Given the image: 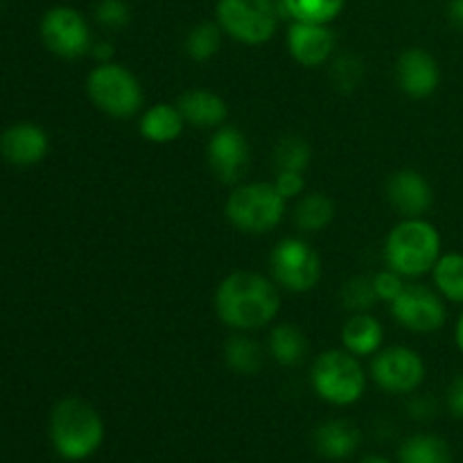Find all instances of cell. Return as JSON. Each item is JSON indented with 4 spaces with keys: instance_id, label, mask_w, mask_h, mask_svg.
<instances>
[{
    "instance_id": "6da1fadb",
    "label": "cell",
    "mask_w": 463,
    "mask_h": 463,
    "mask_svg": "<svg viewBox=\"0 0 463 463\" xmlns=\"http://www.w3.org/2000/svg\"><path fill=\"white\" fill-rule=\"evenodd\" d=\"M280 297L269 279L253 271L226 276L215 294V310L226 326L238 330H258L279 315Z\"/></svg>"
},
{
    "instance_id": "7a4b0ae2",
    "label": "cell",
    "mask_w": 463,
    "mask_h": 463,
    "mask_svg": "<svg viewBox=\"0 0 463 463\" xmlns=\"http://www.w3.org/2000/svg\"><path fill=\"white\" fill-rule=\"evenodd\" d=\"M50 439L63 459L81 461L102 446L104 423L89 402L66 398L57 402L50 416Z\"/></svg>"
},
{
    "instance_id": "3957f363",
    "label": "cell",
    "mask_w": 463,
    "mask_h": 463,
    "mask_svg": "<svg viewBox=\"0 0 463 463\" xmlns=\"http://www.w3.org/2000/svg\"><path fill=\"white\" fill-rule=\"evenodd\" d=\"M441 253V238L430 222L420 217H407L389 233L384 256L389 269L401 276H423L434 269Z\"/></svg>"
},
{
    "instance_id": "277c9868",
    "label": "cell",
    "mask_w": 463,
    "mask_h": 463,
    "mask_svg": "<svg viewBox=\"0 0 463 463\" xmlns=\"http://www.w3.org/2000/svg\"><path fill=\"white\" fill-rule=\"evenodd\" d=\"M224 213L238 231L260 235L283 220L285 197L274 184H244L226 199Z\"/></svg>"
},
{
    "instance_id": "5b68a950",
    "label": "cell",
    "mask_w": 463,
    "mask_h": 463,
    "mask_svg": "<svg viewBox=\"0 0 463 463\" xmlns=\"http://www.w3.org/2000/svg\"><path fill=\"white\" fill-rule=\"evenodd\" d=\"M315 392L330 405H353L364 393V371L353 353L328 351L312 366Z\"/></svg>"
},
{
    "instance_id": "8992f818",
    "label": "cell",
    "mask_w": 463,
    "mask_h": 463,
    "mask_svg": "<svg viewBox=\"0 0 463 463\" xmlns=\"http://www.w3.org/2000/svg\"><path fill=\"white\" fill-rule=\"evenodd\" d=\"M86 89L95 107L113 118H131L143 104L138 80L118 63H99L89 75Z\"/></svg>"
},
{
    "instance_id": "52a82bcc",
    "label": "cell",
    "mask_w": 463,
    "mask_h": 463,
    "mask_svg": "<svg viewBox=\"0 0 463 463\" xmlns=\"http://www.w3.org/2000/svg\"><path fill=\"white\" fill-rule=\"evenodd\" d=\"M217 23L240 43L260 45L274 36L276 9L271 0H220Z\"/></svg>"
},
{
    "instance_id": "ba28073f",
    "label": "cell",
    "mask_w": 463,
    "mask_h": 463,
    "mask_svg": "<svg viewBox=\"0 0 463 463\" xmlns=\"http://www.w3.org/2000/svg\"><path fill=\"white\" fill-rule=\"evenodd\" d=\"M271 274L289 292H307L321 280V260L303 240H280L271 251Z\"/></svg>"
},
{
    "instance_id": "9c48e42d",
    "label": "cell",
    "mask_w": 463,
    "mask_h": 463,
    "mask_svg": "<svg viewBox=\"0 0 463 463\" xmlns=\"http://www.w3.org/2000/svg\"><path fill=\"white\" fill-rule=\"evenodd\" d=\"M392 315L414 333H432L446 324V306L423 285H405L396 301H392Z\"/></svg>"
},
{
    "instance_id": "30bf717a",
    "label": "cell",
    "mask_w": 463,
    "mask_h": 463,
    "mask_svg": "<svg viewBox=\"0 0 463 463\" xmlns=\"http://www.w3.org/2000/svg\"><path fill=\"white\" fill-rule=\"evenodd\" d=\"M371 375L380 389L389 393H410L423 383L425 364L410 348H387L371 364Z\"/></svg>"
},
{
    "instance_id": "8fae6325",
    "label": "cell",
    "mask_w": 463,
    "mask_h": 463,
    "mask_svg": "<svg viewBox=\"0 0 463 463\" xmlns=\"http://www.w3.org/2000/svg\"><path fill=\"white\" fill-rule=\"evenodd\" d=\"M41 36L54 54L77 59L89 50V27L80 12L71 7L50 9L41 23Z\"/></svg>"
},
{
    "instance_id": "7c38bea8",
    "label": "cell",
    "mask_w": 463,
    "mask_h": 463,
    "mask_svg": "<svg viewBox=\"0 0 463 463\" xmlns=\"http://www.w3.org/2000/svg\"><path fill=\"white\" fill-rule=\"evenodd\" d=\"M208 163L213 175L224 184H238L249 170V143L235 127H220L208 143Z\"/></svg>"
},
{
    "instance_id": "4fadbf2b",
    "label": "cell",
    "mask_w": 463,
    "mask_h": 463,
    "mask_svg": "<svg viewBox=\"0 0 463 463\" xmlns=\"http://www.w3.org/2000/svg\"><path fill=\"white\" fill-rule=\"evenodd\" d=\"M398 84L410 98L423 99L439 86L437 59L423 48H410L398 59Z\"/></svg>"
},
{
    "instance_id": "5bb4252c",
    "label": "cell",
    "mask_w": 463,
    "mask_h": 463,
    "mask_svg": "<svg viewBox=\"0 0 463 463\" xmlns=\"http://www.w3.org/2000/svg\"><path fill=\"white\" fill-rule=\"evenodd\" d=\"M288 48L298 63L321 66L335 50V36L321 23H294L288 32Z\"/></svg>"
},
{
    "instance_id": "9a60e30c",
    "label": "cell",
    "mask_w": 463,
    "mask_h": 463,
    "mask_svg": "<svg viewBox=\"0 0 463 463\" xmlns=\"http://www.w3.org/2000/svg\"><path fill=\"white\" fill-rule=\"evenodd\" d=\"M387 197L392 206L405 217H420L432 206V188L428 179L414 170H402L389 179Z\"/></svg>"
},
{
    "instance_id": "2e32d148",
    "label": "cell",
    "mask_w": 463,
    "mask_h": 463,
    "mask_svg": "<svg viewBox=\"0 0 463 463\" xmlns=\"http://www.w3.org/2000/svg\"><path fill=\"white\" fill-rule=\"evenodd\" d=\"M48 152V136L30 122L9 127L0 138V154L12 165H34Z\"/></svg>"
},
{
    "instance_id": "e0dca14e",
    "label": "cell",
    "mask_w": 463,
    "mask_h": 463,
    "mask_svg": "<svg viewBox=\"0 0 463 463\" xmlns=\"http://www.w3.org/2000/svg\"><path fill=\"white\" fill-rule=\"evenodd\" d=\"M176 109L188 125L199 127V129H215V127L224 125V120L229 118V107L224 99L206 89L185 90L176 99Z\"/></svg>"
},
{
    "instance_id": "ac0fdd59",
    "label": "cell",
    "mask_w": 463,
    "mask_h": 463,
    "mask_svg": "<svg viewBox=\"0 0 463 463\" xmlns=\"http://www.w3.org/2000/svg\"><path fill=\"white\" fill-rule=\"evenodd\" d=\"M362 441L360 430L348 420H328L315 432V448L321 457L330 461L348 459Z\"/></svg>"
},
{
    "instance_id": "d6986e66",
    "label": "cell",
    "mask_w": 463,
    "mask_h": 463,
    "mask_svg": "<svg viewBox=\"0 0 463 463\" xmlns=\"http://www.w3.org/2000/svg\"><path fill=\"white\" fill-rule=\"evenodd\" d=\"M342 342L346 346L348 353L357 357L373 355L375 351L383 344V326L369 315H362L357 312L353 319L346 321L342 330Z\"/></svg>"
},
{
    "instance_id": "ffe728a7",
    "label": "cell",
    "mask_w": 463,
    "mask_h": 463,
    "mask_svg": "<svg viewBox=\"0 0 463 463\" xmlns=\"http://www.w3.org/2000/svg\"><path fill=\"white\" fill-rule=\"evenodd\" d=\"M184 116L172 104H156V107L147 109L140 120V134L152 143H172L184 131Z\"/></svg>"
},
{
    "instance_id": "44dd1931",
    "label": "cell",
    "mask_w": 463,
    "mask_h": 463,
    "mask_svg": "<svg viewBox=\"0 0 463 463\" xmlns=\"http://www.w3.org/2000/svg\"><path fill=\"white\" fill-rule=\"evenodd\" d=\"M401 463H452V452L434 434H416L401 448Z\"/></svg>"
},
{
    "instance_id": "7402d4cb",
    "label": "cell",
    "mask_w": 463,
    "mask_h": 463,
    "mask_svg": "<svg viewBox=\"0 0 463 463\" xmlns=\"http://www.w3.org/2000/svg\"><path fill=\"white\" fill-rule=\"evenodd\" d=\"M269 348L271 355L279 364L283 366H294L303 360L306 355V337H303L301 330L292 324H280L271 330L269 335Z\"/></svg>"
},
{
    "instance_id": "603a6c76",
    "label": "cell",
    "mask_w": 463,
    "mask_h": 463,
    "mask_svg": "<svg viewBox=\"0 0 463 463\" xmlns=\"http://www.w3.org/2000/svg\"><path fill=\"white\" fill-rule=\"evenodd\" d=\"M335 215V206L326 194L321 193H312L306 194V197L298 202L297 213V226L301 231H307V233H317V231L326 229V226L333 222Z\"/></svg>"
},
{
    "instance_id": "cb8c5ba5",
    "label": "cell",
    "mask_w": 463,
    "mask_h": 463,
    "mask_svg": "<svg viewBox=\"0 0 463 463\" xmlns=\"http://www.w3.org/2000/svg\"><path fill=\"white\" fill-rule=\"evenodd\" d=\"M226 366L240 375H253L260 371L262 366V351L253 339L238 335L226 342L224 348Z\"/></svg>"
},
{
    "instance_id": "d4e9b609",
    "label": "cell",
    "mask_w": 463,
    "mask_h": 463,
    "mask_svg": "<svg viewBox=\"0 0 463 463\" xmlns=\"http://www.w3.org/2000/svg\"><path fill=\"white\" fill-rule=\"evenodd\" d=\"M346 0H283V7L298 23H330L337 18Z\"/></svg>"
},
{
    "instance_id": "484cf974",
    "label": "cell",
    "mask_w": 463,
    "mask_h": 463,
    "mask_svg": "<svg viewBox=\"0 0 463 463\" xmlns=\"http://www.w3.org/2000/svg\"><path fill=\"white\" fill-rule=\"evenodd\" d=\"M434 283L439 292L455 303H463V256L448 253L434 265Z\"/></svg>"
},
{
    "instance_id": "4316f807",
    "label": "cell",
    "mask_w": 463,
    "mask_h": 463,
    "mask_svg": "<svg viewBox=\"0 0 463 463\" xmlns=\"http://www.w3.org/2000/svg\"><path fill=\"white\" fill-rule=\"evenodd\" d=\"M274 161L279 172H303L310 163V147L303 138L288 136V138H280V143L276 145Z\"/></svg>"
},
{
    "instance_id": "83f0119b",
    "label": "cell",
    "mask_w": 463,
    "mask_h": 463,
    "mask_svg": "<svg viewBox=\"0 0 463 463\" xmlns=\"http://www.w3.org/2000/svg\"><path fill=\"white\" fill-rule=\"evenodd\" d=\"M220 25L215 23H202L194 30H190L188 39H185V50L197 61H206L213 54L220 50Z\"/></svg>"
},
{
    "instance_id": "f1b7e54d",
    "label": "cell",
    "mask_w": 463,
    "mask_h": 463,
    "mask_svg": "<svg viewBox=\"0 0 463 463\" xmlns=\"http://www.w3.org/2000/svg\"><path fill=\"white\" fill-rule=\"evenodd\" d=\"M378 301V294H375L373 279H366V276H355V279L348 280L342 288V303L344 307L355 312L371 310Z\"/></svg>"
},
{
    "instance_id": "f546056e",
    "label": "cell",
    "mask_w": 463,
    "mask_h": 463,
    "mask_svg": "<svg viewBox=\"0 0 463 463\" xmlns=\"http://www.w3.org/2000/svg\"><path fill=\"white\" fill-rule=\"evenodd\" d=\"M362 80V63L355 57H339L333 66V81L339 90H353Z\"/></svg>"
},
{
    "instance_id": "4dcf8cb0",
    "label": "cell",
    "mask_w": 463,
    "mask_h": 463,
    "mask_svg": "<svg viewBox=\"0 0 463 463\" xmlns=\"http://www.w3.org/2000/svg\"><path fill=\"white\" fill-rule=\"evenodd\" d=\"M95 18L111 30H120L129 23V9L122 0H99L95 9Z\"/></svg>"
},
{
    "instance_id": "1f68e13d",
    "label": "cell",
    "mask_w": 463,
    "mask_h": 463,
    "mask_svg": "<svg viewBox=\"0 0 463 463\" xmlns=\"http://www.w3.org/2000/svg\"><path fill=\"white\" fill-rule=\"evenodd\" d=\"M373 288H375V294H378V298L392 303L396 301L398 294L405 289V283H402V276L398 274V271L384 269L380 271L378 276H373Z\"/></svg>"
},
{
    "instance_id": "d6a6232c",
    "label": "cell",
    "mask_w": 463,
    "mask_h": 463,
    "mask_svg": "<svg viewBox=\"0 0 463 463\" xmlns=\"http://www.w3.org/2000/svg\"><path fill=\"white\" fill-rule=\"evenodd\" d=\"M274 185L285 199H292V197H297V194L303 193V188H306V181H303V172H279Z\"/></svg>"
},
{
    "instance_id": "836d02e7",
    "label": "cell",
    "mask_w": 463,
    "mask_h": 463,
    "mask_svg": "<svg viewBox=\"0 0 463 463\" xmlns=\"http://www.w3.org/2000/svg\"><path fill=\"white\" fill-rule=\"evenodd\" d=\"M448 407H450L452 414L463 419V375L452 383L450 392H448Z\"/></svg>"
},
{
    "instance_id": "e575fe53",
    "label": "cell",
    "mask_w": 463,
    "mask_h": 463,
    "mask_svg": "<svg viewBox=\"0 0 463 463\" xmlns=\"http://www.w3.org/2000/svg\"><path fill=\"white\" fill-rule=\"evenodd\" d=\"M448 14H450L452 25L463 30V0H452L450 7H448Z\"/></svg>"
},
{
    "instance_id": "d590c367",
    "label": "cell",
    "mask_w": 463,
    "mask_h": 463,
    "mask_svg": "<svg viewBox=\"0 0 463 463\" xmlns=\"http://www.w3.org/2000/svg\"><path fill=\"white\" fill-rule=\"evenodd\" d=\"M111 54H113V48L109 43H98V45H95L93 57L95 59H102V63H107L109 59H111Z\"/></svg>"
},
{
    "instance_id": "8d00e7d4",
    "label": "cell",
    "mask_w": 463,
    "mask_h": 463,
    "mask_svg": "<svg viewBox=\"0 0 463 463\" xmlns=\"http://www.w3.org/2000/svg\"><path fill=\"white\" fill-rule=\"evenodd\" d=\"M457 346H459L463 353V315H461L459 324H457Z\"/></svg>"
},
{
    "instance_id": "74e56055",
    "label": "cell",
    "mask_w": 463,
    "mask_h": 463,
    "mask_svg": "<svg viewBox=\"0 0 463 463\" xmlns=\"http://www.w3.org/2000/svg\"><path fill=\"white\" fill-rule=\"evenodd\" d=\"M362 463H392V461L384 459V457H375V455H371V457H364V459H362Z\"/></svg>"
}]
</instances>
